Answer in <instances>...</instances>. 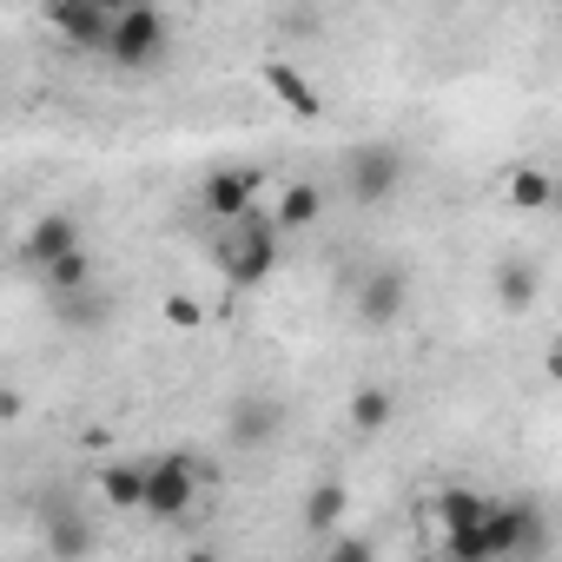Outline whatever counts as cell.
<instances>
[{
	"label": "cell",
	"instance_id": "6da1fadb",
	"mask_svg": "<svg viewBox=\"0 0 562 562\" xmlns=\"http://www.w3.org/2000/svg\"><path fill=\"white\" fill-rule=\"evenodd\" d=\"M212 258H218V271H225V285H265V278L278 271V258H285V238H278V225H271L265 205H251L245 218L218 225Z\"/></svg>",
	"mask_w": 562,
	"mask_h": 562
},
{
	"label": "cell",
	"instance_id": "7a4b0ae2",
	"mask_svg": "<svg viewBox=\"0 0 562 562\" xmlns=\"http://www.w3.org/2000/svg\"><path fill=\"white\" fill-rule=\"evenodd\" d=\"M338 179H345V199H351L358 212H378V205H391V199L404 192L411 159H404V146H397V139H358V146L345 153Z\"/></svg>",
	"mask_w": 562,
	"mask_h": 562
},
{
	"label": "cell",
	"instance_id": "3957f363",
	"mask_svg": "<svg viewBox=\"0 0 562 562\" xmlns=\"http://www.w3.org/2000/svg\"><path fill=\"white\" fill-rule=\"evenodd\" d=\"M205 463L192 450H166V457H146V490H139V516L146 522H186L199 509V490H205Z\"/></svg>",
	"mask_w": 562,
	"mask_h": 562
},
{
	"label": "cell",
	"instance_id": "277c9868",
	"mask_svg": "<svg viewBox=\"0 0 562 562\" xmlns=\"http://www.w3.org/2000/svg\"><path fill=\"white\" fill-rule=\"evenodd\" d=\"M172 54V21L159 8H113V27H106V67L120 74H146Z\"/></svg>",
	"mask_w": 562,
	"mask_h": 562
},
{
	"label": "cell",
	"instance_id": "5b68a950",
	"mask_svg": "<svg viewBox=\"0 0 562 562\" xmlns=\"http://www.w3.org/2000/svg\"><path fill=\"white\" fill-rule=\"evenodd\" d=\"M404 312H411V265L384 258V265H371L358 285H351L358 331H391V325H404Z\"/></svg>",
	"mask_w": 562,
	"mask_h": 562
},
{
	"label": "cell",
	"instance_id": "8992f818",
	"mask_svg": "<svg viewBox=\"0 0 562 562\" xmlns=\"http://www.w3.org/2000/svg\"><path fill=\"white\" fill-rule=\"evenodd\" d=\"M490 503H496V496H483V490H470V483H450V490L437 496V542H443L450 562H476Z\"/></svg>",
	"mask_w": 562,
	"mask_h": 562
},
{
	"label": "cell",
	"instance_id": "52a82bcc",
	"mask_svg": "<svg viewBox=\"0 0 562 562\" xmlns=\"http://www.w3.org/2000/svg\"><path fill=\"white\" fill-rule=\"evenodd\" d=\"M258 205V172L251 166H212L205 179H199V212L212 218V225H232V218H245Z\"/></svg>",
	"mask_w": 562,
	"mask_h": 562
},
{
	"label": "cell",
	"instance_id": "ba28073f",
	"mask_svg": "<svg viewBox=\"0 0 562 562\" xmlns=\"http://www.w3.org/2000/svg\"><path fill=\"white\" fill-rule=\"evenodd\" d=\"M41 21H47L74 54H106V27H113V8H106V0H54Z\"/></svg>",
	"mask_w": 562,
	"mask_h": 562
},
{
	"label": "cell",
	"instance_id": "9c48e42d",
	"mask_svg": "<svg viewBox=\"0 0 562 562\" xmlns=\"http://www.w3.org/2000/svg\"><path fill=\"white\" fill-rule=\"evenodd\" d=\"M74 251H87V225H80L74 212H41V218L27 225V238H21V258H27L34 271H54V265L74 258Z\"/></svg>",
	"mask_w": 562,
	"mask_h": 562
},
{
	"label": "cell",
	"instance_id": "30bf717a",
	"mask_svg": "<svg viewBox=\"0 0 562 562\" xmlns=\"http://www.w3.org/2000/svg\"><path fill=\"white\" fill-rule=\"evenodd\" d=\"M41 542H47V555H54V562H87L100 536H93V522H87L74 503L47 496V503H41Z\"/></svg>",
	"mask_w": 562,
	"mask_h": 562
},
{
	"label": "cell",
	"instance_id": "8fae6325",
	"mask_svg": "<svg viewBox=\"0 0 562 562\" xmlns=\"http://www.w3.org/2000/svg\"><path fill=\"white\" fill-rule=\"evenodd\" d=\"M299 522H305L312 536H325V542H331V536L351 522V490H345L338 476H318V483L305 490V509H299Z\"/></svg>",
	"mask_w": 562,
	"mask_h": 562
},
{
	"label": "cell",
	"instance_id": "7c38bea8",
	"mask_svg": "<svg viewBox=\"0 0 562 562\" xmlns=\"http://www.w3.org/2000/svg\"><path fill=\"white\" fill-rule=\"evenodd\" d=\"M278 424H285V404H278V397H238L232 417H225V437L245 443V450H258V443L278 437Z\"/></svg>",
	"mask_w": 562,
	"mask_h": 562
},
{
	"label": "cell",
	"instance_id": "4fadbf2b",
	"mask_svg": "<svg viewBox=\"0 0 562 562\" xmlns=\"http://www.w3.org/2000/svg\"><path fill=\"white\" fill-rule=\"evenodd\" d=\"M318 218H325V186H312V179L285 186V192H278V205H271L278 238H285V232H305V225H318Z\"/></svg>",
	"mask_w": 562,
	"mask_h": 562
},
{
	"label": "cell",
	"instance_id": "5bb4252c",
	"mask_svg": "<svg viewBox=\"0 0 562 562\" xmlns=\"http://www.w3.org/2000/svg\"><path fill=\"white\" fill-rule=\"evenodd\" d=\"M265 87H271L278 100H285L299 120H318V113H325V93H318V87H312L292 60H265Z\"/></svg>",
	"mask_w": 562,
	"mask_h": 562
},
{
	"label": "cell",
	"instance_id": "9a60e30c",
	"mask_svg": "<svg viewBox=\"0 0 562 562\" xmlns=\"http://www.w3.org/2000/svg\"><path fill=\"white\" fill-rule=\"evenodd\" d=\"M345 417H351V430H364V437H378V430H391V417H397V397H391L384 384H364V391H351V404H345Z\"/></svg>",
	"mask_w": 562,
	"mask_h": 562
},
{
	"label": "cell",
	"instance_id": "2e32d148",
	"mask_svg": "<svg viewBox=\"0 0 562 562\" xmlns=\"http://www.w3.org/2000/svg\"><path fill=\"white\" fill-rule=\"evenodd\" d=\"M93 490H100L113 509H139V490H146V463H100V470H93Z\"/></svg>",
	"mask_w": 562,
	"mask_h": 562
},
{
	"label": "cell",
	"instance_id": "e0dca14e",
	"mask_svg": "<svg viewBox=\"0 0 562 562\" xmlns=\"http://www.w3.org/2000/svg\"><path fill=\"white\" fill-rule=\"evenodd\" d=\"M536 292H542V278H536L529 258H503V265H496V299H503L509 312H529Z\"/></svg>",
	"mask_w": 562,
	"mask_h": 562
},
{
	"label": "cell",
	"instance_id": "ac0fdd59",
	"mask_svg": "<svg viewBox=\"0 0 562 562\" xmlns=\"http://www.w3.org/2000/svg\"><path fill=\"white\" fill-rule=\"evenodd\" d=\"M41 285L67 305V299H80V292H93V251H74V258H60L54 271H41Z\"/></svg>",
	"mask_w": 562,
	"mask_h": 562
},
{
	"label": "cell",
	"instance_id": "d6986e66",
	"mask_svg": "<svg viewBox=\"0 0 562 562\" xmlns=\"http://www.w3.org/2000/svg\"><path fill=\"white\" fill-rule=\"evenodd\" d=\"M549 199H555V179L542 166H516L509 172V205L516 212H549Z\"/></svg>",
	"mask_w": 562,
	"mask_h": 562
},
{
	"label": "cell",
	"instance_id": "ffe728a7",
	"mask_svg": "<svg viewBox=\"0 0 562 562\" xmlns=\"http://www.w3.org/2000/svg\"><path fill=\"white\" fill-rule=\"evenodd\" d=\"M325 562H378V542H371V536H358V529H338V536H331V549H325Z\"/></svg>",
	"mask_w": 562,
	"mask_h": 562
},
{
	"label": "cell",
	"instance_id": "44dd1931",
	"mask_svg": "<svg viewBox=\"0 0 562 562\" xmlns=\"http://www.w3.org/2000/svg\"><path fill=\"white\" fill-rule=\"evenodd\" d=\"M159 312H166V325H172V331H192V325L205 318V312H199V299H186V292H166V305H159Z\"/></svg>",
	"mask_w": 562,
	"mask_h": 562
},
{
	"label": "cell",
	"instance_id": "7402d4cb",
	"mask_svg": "<svg viewBox=\"0 0 562 562\" xmlns=\"http://www.w3.org/2000/svg\"><path fill=\"white\" fill-rule=\"evenodd\" d=\"M14 417H21V391L0 384V424H14Z\"/></svg>",
	"mask_w": 562,
	"mask_h": 562
},
{
	"label": "cell",
	"instance_id": "603a6c76",
	"mask_svg": "<svg viewBox=\"0 0 562 562\" xmlns=\"http://www.w3.org/2000/svg\"><path fill=\"white\" fill-rule=\"evenodd\" d=\"M179 562H218V555H212V549H186Z\"/></svg>",
	"mask_w": 562,
	"mask_h": 562
}]
</instances>
